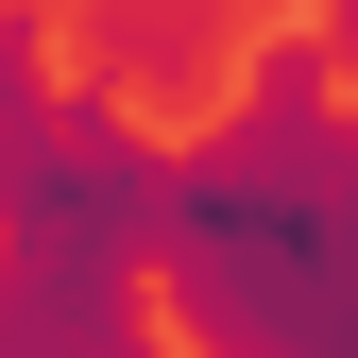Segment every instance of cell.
I'll list each match as a JSON object with an SVG mask.
<instances>
[{"instance_id":"1","label":"cell","mask_w":358,"mask_h":358,"mask_svg":"<svg viewBox=\"0 0 358 358\" xmlns=\"http://www.w3.org/2000/svg\"><path fill=\"white\" fill-rule=\"evenodd\" d=\"M137 307L171 358H358V137L324 17H256L239 120L154 154Z\"/></svg>"},{"instance_id":"2","label":"cell","mask_w":358,"mask_h":358,"mask_svg":"<svg viewBox=\"0 0 358 358\" xmlns=\"http://www.w3.org/2000/svg\"><path fill=\"white\" fill-rule=\"evenodd\" d=\"M154 239V103H120L103 69H52L34 120L0 137V256H85V273H137Z\"/></svg>"},{"instance_id":"3","label":"cell","mask_w":358,"mask_h":358,"mask_svg":"<svg viewBox=\"0 0 358 358\" xmlns=\"http://www.w3.org/2000/svg\"><path fill=\"white\" fill-rule=\"evenodd\" d=\"M256 17H273V0H85L69 34H85V69H103L120 103H205Z\"/></svg>"},{"instance_id":"4","label":"cell","mask_w":358,"mask_h":358,"mask_svg":"<svg viewBox=\"0 0 358 358\" xmlns=\"http://www.w3.org/2000/svg\"><path fill=\"white\" fill-rule=\"evenodd\" d=\"M0 358H171L137 273H85V256H0Z\"/></svg>"},{"instance_id":"5","label":"cell","mask_w":358,"mask_h":358,"mask_svg":"<svg viewBox=\"0 0 358 358\" xmlns=\"http://www.w3.org/2000/svg\"><path fill=\"white\" fill-rule=\"evenodd\" d=\"M69 69V0H0V137L34 120V85Z\"/></svg>"}]
</instances>
